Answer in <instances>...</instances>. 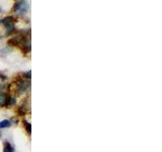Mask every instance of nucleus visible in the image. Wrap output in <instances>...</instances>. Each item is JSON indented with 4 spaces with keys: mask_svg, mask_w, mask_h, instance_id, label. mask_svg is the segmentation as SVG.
Masks as SVG:
<instances>
[{
    "mask_svg": "<svg viewBox=\"0 0 162 152\" xmlns=\"http://www.w3.org/2000/svg\"><path fill=\"white\" fill-rule=\"evenodd\" d=\"M14 9L16 12L18 13H26L28 9V2H24V1H18V2L15 3L14 5Z\"/></svg>",
    "mask_w": 162,
    "mask_h": 152,
    "instance_id": "obj_1",
    "label": "nucleus"
},
{
    "mask_svg": "<svg viewBox=\"0 0 162 152\" xmlns=\"http://www.w3.org/2000/svg\"><path fill=\"white\" fill-rule=\"evenodd\" d=\"M30 81H26V80H22V81H20L18 83V85H17L18 92H20V93H24V92H26V89L30 87Z\"/></svg>",
    "mask_w": 162,
    "mask_h": 152,
    "instance_id": "obj_2",
    "label": "nucleus"
},
{
    "mask_svg": "<svg viewBox=\"0 0 162 152\" xmlns=\"http://www.w3.org/2000/svg\"><path fill=\"white\" fill-rule=\"evenodd\" d=\"M7 99H8V97H7L6 94L3 93V92H0V105H6Z\"/></svg>",
    "mask_w": 162,
    "mask_h": 152,
    "instance_id": "obj_3",
    "label": "nucleus"
},
{
    "mask_svg": "<svg viewBox=\"0 0 162 152\" xmlns=\"http://www.w3.org/2000/svg\"><path fill=\"white\" fill-rule=\"evenodd\" d=\"M11 126V123L10 121L8 120H3L0 122V129H5V128H8V127Z\"/></svg>",
    "mask_w": 162,
    "mask_h": 152,
    "instance_id": "obj_4",
    "label": "nucleus"
},
{
    "mask_svg": "<svg viewBox=\"0 0 162 152\" xmlns=\"http://www.w3.org/2000/svg\"><path fill=\"white\" fill-rule=\"evenodd\" d=\"M3 152H14V148H13L12 146L8 143V142H6V143H5V145H4Z\"/></svg>",
    "mask_w": 162,
    "mask_h": 152,
    "instance_id": "obj_5",
    "label": "nucleus"
},
{
    "mask_svg": "<svg viewBox=\"0 0 162 152\" xmlns=\"http://www.w3.org/2000/svg\"><path fill=\"white\" fill-rule=\"evenodd\" d=\"M5 28H6V34H10L12 32H14V28H15L14 24H8V26H6Z\"/></svg>",
    "mask_w": 162,
    "mask_h": 152,
    "instance_id": "obj_6",
    "label": "nucleus"
},
{
    "mask_svg": "<svg viewBox=\"0 0 162 152\" xmlns=\"http://www.w3.org/2000/svg\"><path fill=\"white\" fill-rule=\"evenodd\" d=\"M32 125L30 124V123H26V131H28V133H30V128H32Z\"/></svg>",
    "mask_w": 162,
    "mask_h": 152,
    "instance_id": "obj_7",
    "label": "nucleus"
},
{
    "mask_svg": "<svg viewBox=\"0 0 162 152\" xmlns=\"http://www.w3.org/2000/svg\"><path fill=\"white\" fill-rule=\"evenodd\" d=\"M24 75L26 76V78H28V79H30V71H28V72H26Z\"/></svg>",
    "mask_w": 162,
    "mask_h": 152,
    "instance_id": "obj_8",
    "label": "nucleus"
},
{
    "mask_svg": "<svg viewBox=\"0 0 162 152\" xmlns=\"http://www.w3.org/2000/svg\"><path fill=\"white\" fill-rule=\"evenodd\" d=\"M0 136H1V133H0Z\"/></svg>",
    "mask_w": 162,
    "mask_h": 152,
    "instance_id": "obj_9",
    "label": "nucleus"
}]
</instances>
